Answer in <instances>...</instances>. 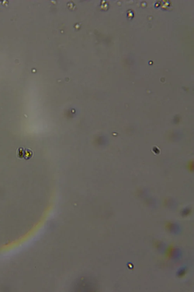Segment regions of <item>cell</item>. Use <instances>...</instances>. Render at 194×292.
I'll return each instance as SVG.
<instances>
[{
	"label": "cell",
	"mask_w": 194,
	"mask_h": 292,
	"mask_svg": "<svg viewBox=\"0 0 194 292\" xmlns=\"http://www.w3.org/2000/svg\"><path fill=\"white\" fill-rule=\"evenodd\" d=\"M180 253L179 249L171 246L168 248L166 252V256L170 258H177L180 256Z\"/></svg>",
	"instance_id": "obj_1"
},
{
	"label": "cell",
	"mask_w": 194,
	"mask_h": 292,
	"mask_svg": "<svg viewBox=\"0 0 194 292\" xmlns=\"http://www.w3.org/2000/svg\"><path fill=\"white\" fill-rule=\"evenodd\" d=\"M166 228L172 233H177L179 232V227L177 225L174 224L169 223L166 224Z\"/></svg>",
	"instance_id": "obj_2"
},
{
	"label": "cell",
	"mask_w": 194,
	"mask_h": 292,
	"mask_svg": "<svg viewBox=\"0 0 194 292\" xmlns=\"http://www.w3.org/2000/svg\"><path fill=\"white\" fill-rule=\"evenodd\" d=\"M187 269L186 268L183 267L181 268L179 271H178V273H177V275L179 277H184V276L185 275L186 273H187Z\"/></svg>",
	"instance_id": "obj_3"
}]
</instances>
